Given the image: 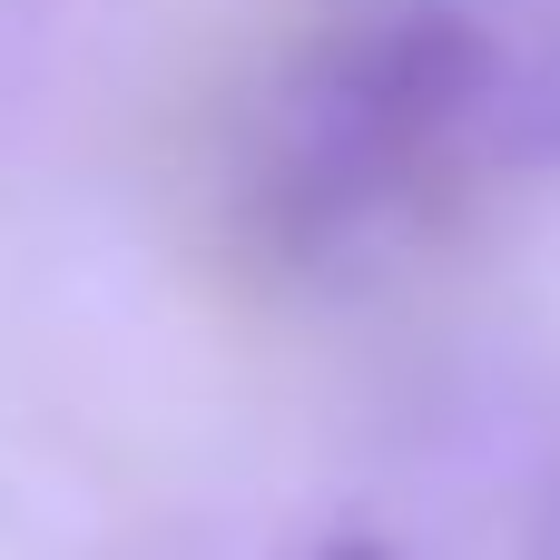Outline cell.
I'll return each mask as SVG.
<instances>
[{
  "label": "cell",
  "mask_w": 560,
  "mask_h": 560,
  "mask_svg": "<svg viewBox=\"0 0 560 560\" xmlns=\"http://www.w3.org/2000/svg\"><path fill=\"white\" fill-rule=\"evenodd\" d=\"M325 560H384V551H364V541H345V551H325Z\"/></svg>",
  "instance_id": "obj_1"
}]
</instances>
